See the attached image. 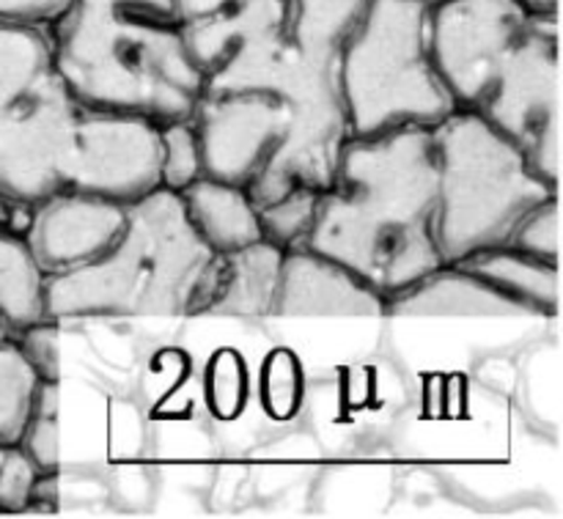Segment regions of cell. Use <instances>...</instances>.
I'll use <instances>...</instances> for the list:
<instances>
[{
	"label": "cell",
	"mask_w": 563,
	"mask_h": 519,
	"mask_svg": "<svg viewBox=\"0 0 563 519\" xmlns=\"http://www.w3.org/2000/svg\"><path fill=\"white\" fill-rule=\"evenodd\" d=\"M203 396L207 407L220 421H234L242 416L251 396V372L240 352L220 350L209 357L203 374Z\"/></svg>",
	"instance_id": "cell-26"
},
{
	"label": "cell",
	"mask_w": 563,
	"mask_h": 519,
	"mask_svg": "<svg viewBox=\"0 0 563 519\" xmlns=\"http://www.w3.org/2000/svg\"><path fill=\"white\" fill-rule=\"evenodd\" d=\"M53 66L47 27L0 20V108Z\"/></svg>",
	"instance_id": "cell-21"
},
{
	"label": "cell",
	"mask_w": 563,
	"mask_h": 519,
	"mask_svg": "<svg viewBox=\"0 0 563 519\" xmlns=\"http://www.w3.org/2000/svg\"><path fill=\"white\" fill-rule=\"evenodd\" d=\"M42 377L14 339L0 341V443L20 445Z\"/></svg>",
	"instance_id": "cell-22"
},
{
	"label": "cell",
	"mask_w": 563,
	"mask_h": 519,
	"mask_svg": "<svg viewBox=\"0 0 563 519\" xmlns=\"http://www.w3.org/2000/svg\"><path fill=\"white\" fill-rule=\"evenodd\" d=\"M368 3L372 0H289L286 42L313 60H339Z\"/></svg>",
	"instance_id": "cell-20"
},
{
	"label": "cell",
	"mask_w": 563,
	"mask_h": 519,
	"mask_svg": "<svg viewBox=\"0 0 563 519\" xmlns=\"http://www.w3.org/2000/svg\"><path fill=\"white\" fill-rule=\"evenodd\" d=\"M190 225L212 253L240 251L264 240L256 203L245 187L198 176L179 192Z\"/></svg>",
	"instance_id": "cell-18"
},
{
	"label": "cell",
	"mask_w": 563,
	"mask_h": 519,
	"mask_svg": "<svg viewBox=\"0 0 563 519\" xmlns=\"http://www.w3.org/2000/svg\"><path fill=\"white\" fill-rule=\"evenodd\" d=\"M31 209L0 198V319L11 333L44 319V273L25 240Z\"/></svg>",
	"instance_id": "cell-17"
},
{
	"label": "cell",
	"mask_w": 563,
	"mask_h": 519,
	"mask_svg": "<svg viewBox=\"0 0 563 519\" xmlns=\"http://www.w3.org/2000/svg\"><path fill=\"white\" fill-rule=\"evenodd\" d=\"M77 108L53 66L0 108V198L33 207L64 190Z\"/></svg>",
	"instance_id": "cell-8"
},
{
	"label": "cell",
	"mask_w": 563,
	"mask_h": 519,
	"mask_svg": "<svg viewBox=\"0 0 563 519\" xmlns=\"http://www.w3.org/2000/svg\"><path fill=\"white\" fill-rule=\"evenodd\" d=\"M302 247L339 262L383 300L443 267L432 130L352 137Z\"/></svg>",
	"instance_id": "cell-1"
},
{
	"label": "cell",
	"mask_w": 563,
	"mask_h": 519,
	"mask_svg": "<svg viewBox=\"0 0 563 519\" xmlns=\"http://www.w3.org/2000/svg\"><path fill=\"white\" fill-rule=\"evenodd\" d=\"M454 264L487 280L493 289L515 300L522 311L537 317L559 313V264L539 262L511 245L487 247Z\"/></svg>",
	"instance_id": "cell-19"
},
{
	"label": "cell",
	"mask_w": 563,
	"mask_h": 519,
	"mask_svg": "<svg viewBox=\"0 0 563 519\" xmlns=\"http://www.w3.org/2000/svg\"><path fill=\"white\" fill-rule=\"evenodd\" d=\"M203 91H264L284 99L286 124L278 146L245 185L256 207L275 201L291 187L322 192L333 185L341 152L352 141L339 60L308 58L286 36L262 38L203 77Z\"/></svg>",
	"instance_id": "cell-4"
},
{
	"label": "cell",
	"mask_w": 563,
	"mask_h": 519,
	"mask_svg": "<svg viewBox=\"0 0 563 519\" xmlns=\"http://www.w3.org/2000/svg\"><path fill=\"white\" fill-rule=\"evenodd\" d=\"M20 449L38 473H55L60 460V383L42 379L31 416L22 429Z\"/></svg>",
	"instance_id": "cell-25"
},
{
	"label": "cell",
	"mask_w": 563,
	"mask_h": 519,
	"mask_svg": "<svg viewBox=\"0 0 563 519\" xmlns=\"http://www.w3.org/2000/svg\"><path fill=\"white\" fill-rule=\"evenodd\" d=\"M47 33L55 75L82 108L168 124L201 99L203 75L176 22L71 5Z\"/></svg>",
	"instance_id": "cell-2"
},
{
	"label": "cell",
	"mask_w": 563,
	"mask_h": 519,
	"mask_svg": "<svg viewBox=\"0 0 563 519\" xmlns=\"http://www.w3.org/2000/svg\"><path fill=\"white\" fill-rule=\"evenodd\" d=\"M339 86L352 137L432 130L456 110L432 58L429 5L372 0L339 53Z\"/></svg>",
	"instance_id": "cell-6"
},
{
	"label": "cell",
	"mask_w": 563,
	"mask_h": 519,
	"mask_svg": "<svg viewBox=\"0 0 563 519\" xmlns=\"http://www.w3.org/2000/svg\"><path fill=\"white\" fill-rule=\"evenodd\" d=\"M476 110L522 148L548 185H561L559 14L533 16Z\"/></svg>",
	"instance_id": "cell-7"
},
{
	"label": "cell",
	"mask_w": 563,
	"mask_h": 519,
	"mask_svg": "<svg viewBox=\"0 0 563 519\" xmlns=\"http://www.w3.org/2000/svg\"><path fill=\"white\" fill-rule=\"evenodd\" d=\"M14 344L20 346L22 355L27 357L42 379H55L60 383V361H58V322L53 319H38L27 328L11 333Z\"/></svg>",
	"instance_id": "cell-30"
},
{
	"label": "cell",
	"mask_w": 563,
	"mask_h": 519,
	"mask_svg": "<svg viewBox=\"0 0 563 519\" xmlns=\"http://www.w3.org/2000/svg\"><path fill=\"white\" fill-rule=\"evenodd\" d=\"M5 339H11V330H9V324L0 319V341H5Z\"/></svg>",
	"instance_id": "cell-35"
},
{
	"label": "cell",
	"mask_w": 563,
	"mask_h": 519,
	"mask_svg": "<svg viewBox=\"0 0 563 519\" xmlns=\"http://www.w3.org/2000/svg\"><path fill=\"white\" fill-rule=\"evenodd\" d=\"M36 476V465L20 445L0 443V515H25Z\"/></svg>",
	"instance_id": "cell-29"
},
{
	"label": "cell",
	"mask_w": 563,
	"mask_h": 519,
	"mask_svg": "<svg viewBox=\"0 0 563 519\" xmlns=\"http://www.w3.org/2000/svg\"><path fill=\"white\" fill-rule=\"evenodd\" d=\"M126 220V207L80 190H58L33 203L25 240L44 278L102 256Z\"/></svg>",
	"instance_id": "cell-12"
},
{
	"label": "cell",
	"mask_w": 563,
	"mask_h": 519,
	"mask_svg": "<svg viewBox=\"0 0 563 519\" xmlns=\"http://www.w3.org/2000/svg\"><path fill=\"white\" fill-rule=\"evenodd\" d=\"M190 121L201 148L203 176L245 187L278 146L286 104L264 91H203Z\"/></svg>",
	"instance_id": "cell-11"
},
{
	"label": "cell",
	"mask_w": 563,
	"mask_h": 519,
	"mask_svg": "<svg viewBox=\"0 0 563 519\" xmlns=\"http://www.w3.org/2000/svg\"><path fill=\"white\" fill-rule=\"evenodd\" d=\"M284 251L273 242L258 240L253 245L229 253H212L196 286L187 317H225L262 322L275 311Z\"/></svg>",
	"instance_id": "cell-14"
},
{
	"label": "cell",
	"mask_w": 563,
	"mask_h": 519,
	"mask_svg": "<svg viewBox=\"0 0 563 519\" xmlns=\"http://www.w3.org/2000/svg\"><path fill=\"white\" fill-rule=\"evenodd\" d=\"M506 245L539 258V262L559 264V196L537 203L526 218L517 223Z\"/></svg>",
	"instance_id": "cell-28"
},
{
	"label": "cell",
	"mask_w": 563,
	"mask_h": 519,
	"mask_svg": "<svg viewBox=\"0 0 563 519\" xmlns=\"http://www.w3.org/2000/svg\"><path fill=\"white\" fill-rule=\"evenodd\" d=\"M385 313L394 317H526L515 300L500 295L487 280L476 278L460 264H443L434 273L385 300Z\"/></svg>",
	"instance_id": "cell-15"
},
{
	"label": "cell",
	"mask_w": 563,
	"mask_h": 519,
	"mask_svg": "<svg viewBox=\"0 0 563 519\" xmlns=\"http://www.w3.org/2000/svg\"><path fill=\"white\" fill-rule=\"evenodd\" d=\"M159 124L143 115L77 108L66 190L93 192L124 207L159 190Z\"/></svg>",
	"instance_id": "cell-10"
},
{
	"label": "cell",
	"mask_w": 563,
	"mask_h": 519,
	"mask_svg": "<svg viewBox=\"0 0 563 519\" xmlns=\"http://www.w3.org/2000/svg\"><path fill=\"white\" fill-rule=\"evenodd\" d=\"M75 5L102 11H121V14H137L159 22H176V0H75ZM176 25H179V22H176Z\"/></svg>",
	"instance_id": "cell-32"
},
{
	"label": "cell",
	"mask_w": 563,
	"mask_h": 519,
	"mask_svg": "<svg viewBox=\"0 0 563 519\" xmlns=\"http://www.w3.org/2000/svg\"><path fill=\"white\" fill-rule=\"evenodd\" d=\"M256 394L258 405L273 421H291L300 416L306 401V372L300 357L284 346L269 352L258 368Z\"/></svg>",
	"instance_id": "cell-23"
},
{
	"label": "cell",
	"mask_w": 563,
	"mask_h": 519,
	"mask_svg": "<svg viewBox=\"0 0 563 519\" xmlns=\"http://www.w3.org/2000/svg\"><path fill=\"white\" fill-rule=\"evenodd\" d=\"M273 317L377 319L385 317V300L333 258L295 247L284 251Z\"/></svg>",
	"instance_id": "cell-13"
},
{
	"label": "cell",
	"mask_w": 563,
	"mask_h": 519,
	"mask_svg": "<svg viewBox=\"0 0 563 519\" xmlns=\"http://www.w3.org/2000/svg\"><path fill=\"white\" fill-rule=\"evenodd\" d=\"M231 3H236V0H176V22L190 25V22L203 20L209 14H218Z\"/></svg>",
	"instance_id": "cell-33"
},
{
	"label": "cell",
	"mask_w": 563,
	"mask_h": 519,
	"mask_svg": "<svg viewBox=\"0 0 563 519\" xmlns=\"http://www.w3.org/2000/svg\"><path fill=\"white\" fill-rule=\"evenodd\" d=\"M209 258L179 192L159 187L126 207L124 229L102 256L44 278V319L187 317Z\"/></svg>",
	"instance_id": "cell-3"
},
{
	"label": "cell",
	"mask_w": 563,
	"mask_h": 519,
	"mask_svg": "<svg viewBox=\"0 0 563 519\" xmlns=\"http://www.w3.org/2000/svg\"><path fill=\"white\" fill-rule=\"evenodd\" d=\"M286 11L289 0H236L179 31L192 64L207 77L247 44L286 36Z\"/></svg>",
	"instance_id": "cell-16"
},
{
	"label": "cell",
	"mask_w": 563,
	"mask_h": 519,
	"mask_svg": "<svg viewBox=\"0 0 563 519\" xmlns=\"http://www.w3.org/2000/svg\"><path fill=\"white\" fill-rule=\"evenodd\" d=\"M522 0H440L429 5L432 58L456 108L476 110L531 27Z\"/></svg>",
	"instance_id": "cell-9"
},
{
	"label": "cell",
	"mask_w": 563,
	"mask_h": 519,
	"mask_svg": "<svg viewBox=\"0 0 563 519\" xmlns=\"http://www.w3.org/2000/svg\"><path fill=\"white\" fill-rule=\"evenodd\" d=\"M75 0H0V20L31 27H53Z\"/></svg>",
	"instance_id": "cell-31"
},
{
	"label": "cell",
	"mask_w": 563,
	"mask_h": 519,
	"mask_svg": "<svg viewBox=\"0 0 563 519\" xmlns=\"http://www.w3.org/2000/svg\"><path fill=\"white\" fill-rule=\"evenodd\" d=\"M537 14H559V0H522Z\"/></svg>",
	"instance_id": "cell-34"
},
{
	"label": "cell",
	"mask_w": 563,
	"mask_h": 519,
	"mask_svg": "<svg viewBox=\"0 0 563 519\" xmlns=\"http://www.w3.org/2000/svg\"><path fill=\"white\" fill-rule=\"evenodd\" d=\"M319 190L313 187H291L275 201L256 207L264 240L273 242L280 251H295L306 245L317 218Z\"/></svg>",
	"instance_id": "cell-24"
},
{
	"label": "cell",
	"mask_w": 563,
	"mask_h": 519,
	"mask_svg": "<svg viewBox=\"0 0 563 519\" xmlns=\"http://www.w3.org/2000/svg\"><path fill=\"white\" fill-rule=\"evenodd\" d=\"M421 3H427V5H434V3H440V0H421Z\"/></svg>",
	"instance_id": "cell-36"
},
{
	"label": "cell",
	"mask_w": 563,
	"mask_h": 519,
	"mask_svg": "<svg viewBox=\"0 0 563 519\" xmlns=\"http://www.w3.org/2000/svg\"><path fill=\"white\" fill-rule=\"evenodd\" d=\"M438 159V245L445 264L506 245L537 203L559 196L522 148L478 110L456 108L432 126Z\"/></svg>",
	"instance_id": "cell-5"
},
{
	"label": "cell",
	"mask_w": 563,
	"mask_h": 519,
	"mask_svg": "<svg viewBox=\"0 0 563 519\" xmlns=\"http://www.w3.org/2000/svg\"><path fill=\"white\" fill-rule=\"evenodd\" d=\"M159 146H163L159 181H163L165 190L181 192L198 176H203L201 148H198L196 126L190 119L159 124Z\"/></svg>",
	"instance_id": "cell-27"
}]
</instances>
